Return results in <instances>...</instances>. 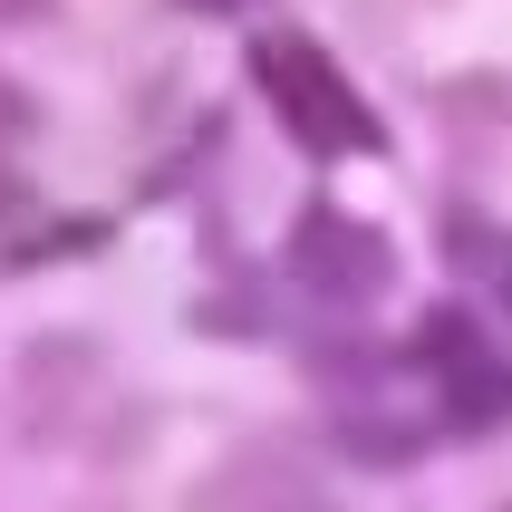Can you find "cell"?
<instances>
[{
  "label": "cell",
  "instance_id": "cell-1",
  "mask_svg": "<svg viewBox=\"0 0 512 512\" xmlns=\"http://www.w3.org/2000/svg\"><path fill=\"white\" fill-rule=\"evenodd\" d=\"M242 68H252L271 126H281L310 165H348V155H387V145H397V136H387V116L368 107V87L348 78L319 39H300V29H261Z\"/></svg>",
  "mask_w": 512,
  "mask_h": 512
},
{
  "label": "cell",
  "instance_id": "cell-2",
  "mask_svg": "<svg viewBox=\"0 0 512 512\" xmlns=\"http://www.w3.org/2000/svg\"><path fill=\"white\" fill-rule=\"evenodd\" d=\"M406 358L426 368V397H435V426L445 435H484V426L512 416V358L474 310H426Z\"/></svg>",
  "mask_w": 512,
  "mask_h": 512
},
{
  "label": "cell",
  "instance_id": "cell-3",
  "mask_svg": "<svg viewBox=\"0 0 512 512\" xmlns=\"http://www.w3.org/2000/svg\"><path fill=\"white\" fill-rule=\"evenodd\" d=\"M290 281L310 290L319 310H368L397 290V252H387V232L339 213V203L319 194L300 203V223H290Z\"/></svg>",
  "mask_w": 512,
  "mask_h": 512
},
{
  "label": "cell",
  "instance_id": "cell-4",
  "mask_svg": "<svg viewBox=\"0 0 512 512\" xmlns=\"http://www.w3.org/2000/svg\"><path fill=\"white\" fill-rule=\"evenodd\" d=\"M203 512H329V484L290 445H242V455L203 484Z\"/></svg>",
  "mask_w": 512,
  "mask_h": 512
},
{
  "label": "cell",
  "instance_id": "cell-5",
  "mask_svg": "<svg viewBox=\"0 0 512 512\" xmlns=\"http://www.w3.org/2000/svg\"><path fill=\"white\" fill-rule=\"evenodd\" d=\"M29 126H39V107H29L20 87L0 78V203L20 194V136H29Z\"/></svg>",
  "mask_w": 512,
  "mask_h": 512
},
{
  "label": "cell",
  "instance_id": "cell-6",
  "mask_svg": "<svg viewBox=\"0 0 512 512\" xmlns=\"http://www.w3.org/2000/svg\"><path fill=\"white\" fill-rule=\"evenodd\" d=\"M455 261H484V271H493V300H512V232H503V252H455Z\"/></svg>",
  "mask_w": 512,
  "mask_h": 512
},
{
  "label": "cell",
  "instance_id": "cell-7",
  "mask_svg": "<svg viewBox=\"0 0 512 512\" xmlns=\"http://www.w3.org/2000/svg\"><path fill=\"white\" fill-rule=\"evenodd\" d=\"M174 10H194V20H232V10H252V0H174Z\"/></svg>",
  "mask_w": 512,
  "mask_h": 512
},
{
  "label": "cell",
  "instance_id": "cell-8",
  "mask_svg": "<svg viewBox=\"0 0 512 512\" xmlns=\"http://www.w3.org/2000/svg\"><path fill=\"white\" fill-rule=\"evenodd\" d=\"M39 10H49V0H0V20H39Z\"/></svg>",
  "mask_w": 512,
  "mask_h": 512
}]
</instances>
